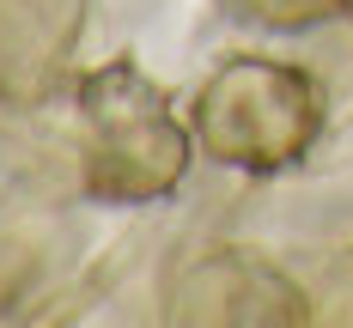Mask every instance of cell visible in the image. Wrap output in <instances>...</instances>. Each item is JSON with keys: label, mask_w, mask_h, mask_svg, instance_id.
<instances>
[{"label": "cell", "mask_w": 353, "mask_h": 328, "mask_svg": "<svg viewBox=\"0 0 353 328\" xmlns=\"http://www.w3.org/2000/svg\"><path fill=\"white\" fill-rule=\"evenodd\" d=\"M323 134V85L292 61L238 55L195 91V140L208 158L274 177L299 164Z\"/></svg>", "instance_id": "1"}, {"label": "cell", "mask_w": 353, "mask_h": 328, "mask_svg": "<svg viewBox=\"0 0 353 328\" xmlns=\"http://www.w3.org/2000/svg\"><path fill=\"white\" fill-rule=\"evenodd\" d=\"M85 122V188L98 201H159L189 171V128L176 122L165 85L134 61H110L79 85Z\"/></svg>", "instance_id": "2"}, {"label": "cell", "mask_w": 353, "mask_h": 328, "mask_svg": "<svg viewBox=\"0 0 353 328\" xmlns=\"http://www.w3.org/2000/svg\"><path fill=\"white\" fill-rule=\"evenodd\" d=\"M225 12L256 25V31H311L341 6L335 0H225Z\"/></svg>", "instance_id": "3"}, {"label": "cell", "mask_w": 353, "mask_h": 328, "mask_svg": "<svg viewBox=\"0 0 353 328\" xmlns=\"http://www.w3.org/2000/svg\"><path fill=\"white\" fill-rule=\"evenodd\" d=\"M335 6H341V12H347V19H353V0H335Z\"/></svg>", "instance_id": "4"}]
</instances>
